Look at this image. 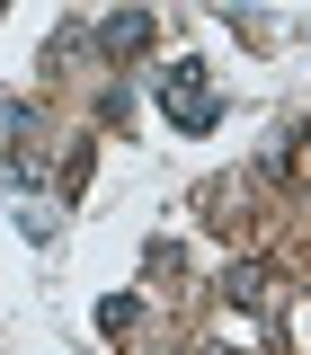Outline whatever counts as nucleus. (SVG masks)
<instances>
[{
    "mask_svg": "<svg viewBox=\"0 0 311 355\" xmlns=\"http://www.w3.org/2000/svg\"><path fill=\"white\" fill-rule=\"evenodd\" d=\"M294 169H311V125H303V133H294Z\"/></svg>",
    "mask_w": 311,
    "mask_h": 355,
    "instance_id": "nucleus-3",
    "label": "nucleus"
},
{
    "mask_svg": "<svg viewBox=\"0 0 311 355\" xmlns=\"http://www.w3.org/2000/svg\"><path fill=\"white\" fill-rule=\"evenodd\" d=\"M160 98H169V116H178L187 133H196V125H214V89H205V71H196V62H178L169 80H160Z\"/></svg>",
    "mask_w": 311,
    "mask_h": 355,
    "instance_id": "nucleus-1",
    "label": "nucleus"
},
{
    "mask_svg": "<svg viewBox=\"0 0 311 355\" xmlns=\"http://www.w3.org/2000/svg\"><path fill=\"white\" fill-rule=\"evenodd\" d=\"M142 36H151V18H142V9H125V18L107 27V53H142Z\"/></svg>",
    "mask_w": 311,
    "mask_h": 355,
    "instance_id": "nucleus-2",
    "label": "nucleus"
}]
</instances>
